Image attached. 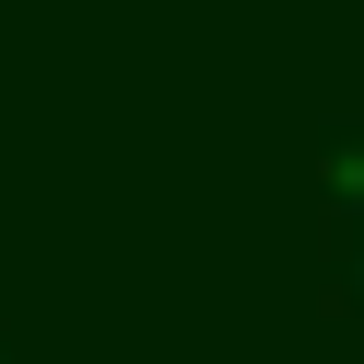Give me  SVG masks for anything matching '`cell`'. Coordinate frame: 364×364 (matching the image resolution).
<instances>
[{
    "label": "cell",
    "mask_w": 364,
    "mask_h": 364,
    "mask_svg": "<svg viewBox=\"0 0 364 364\" xmlns=\"http://www.w3.org/2000/svg\"><path fill=\"white\" fill-rule=\"evenodd\" d=\"M330 205H341V216L364 205V136H353V125L330 136Z\"/></svg>",
    "instance_id": "1"
},
{
    "label": "cell",
    "mask_w": 364,
    "mask_h": 364,
    "mask_svg": "<svg viewBox=\"0 0 364 364\" xmlns=\"http://www.w3.org/2000/svg\"><path fill=\"white\" fill-rule=\"evenodd\" d=\"M353 296H364V250H353Z\"/></svg>",
    "instance_id": "2"
}]
</instances>
